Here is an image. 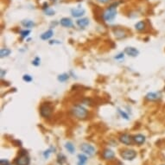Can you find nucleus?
Masks as SVG:
<instances>
[{"label":"nucleus","mask_w":165,"mask_h":165,"mask_svg":"<svg viewBox=\"0 0 165 165\" xmlns=\"http://www.w3.org/2000/svg\"><path fill=\"white\" fill-rule=\"evenodd\" d=\"M54 35V31L52 30H48L46 32H44L43 34L41 35V39L42 40H44V41H46V40H48L49 38H51L53 37Z\"/></svg>","instance_id":"dca6fc26"},{"label":"nucleus","mask_w":165,"mask_h":165,"mask_svg":"<svg viewBox=\"0 0 165 165\" xmlns=\"http://www.w3.org/2000/svg\"><path fill=\"white\" fill-rule=\"evenodd\" d=\"M68 78H69V75L68 74H62L58 76V80L61 82H65L66 80H68Z\"/></svg>","instance_id":"4be33fe9"},{"label":"nucleus","mask_w":165,"mask_h":165,"mask_svg":"<svg viewBox=\"0 0 165 165\" xmlns=\"http://www.w3.org/2000/svg\"><path fill=\"white\" fill-rule=\"evenodd\" d=\"M60 23L62 27H65V28H70V27H73L74 23L72 20L70 18H68V17H63L61 19L60 21Z\"/></svg>","instance_id":"9b49d317"},{"label":"nucleus","mask_w":165,"mask_h":165,"mask_svg":"<svg viewBox=\"0 0 165 165\" xmlns=\"http://www.w3.org/2000/svg\"><path fill=\"white\" fill-rule=\"evenodd\" d=\"M11 53V51L8 48H2L1 51H0V56L1 58H4V57H6L8 55H10Z\"/></svg>","instance_id":"412c9836"},{"label":"nucleus","mask_w":165,"mask_h":165,"mask_svg":"<svg viewBox=\"0 0 165 165\" xmlns=\"http://www.w3.org/2000/svg\"><path fill=\"white\" fill-rule=\"evenodd\" d=\"M8 165H9V164H8Z\"/></svg>","instance_id":"c9c22d12"},{"label":"nucleus","mask_w":165,"mask_h":165,"mask_svg":"<svg viewBox=\"0 0 165 165\" xmlns=\"http://www.w3.org/2000/svg\"><path fill=\"white\" fill-rule=\"evenodd\" d=\"M111 0H97V2L100 3V4H107L108 2H110Z\"/></svg>","instance_id":"2f4dec72"},{"label":"nucleus","mask_w":165,"mask_h":165,"mask_svg":"<svg viewBox=\"0 0 165 165\" xmlns=\"http://www.w3.org/2000/svg\"><path fill=\"white\" fill-rule=\"evenodd\" d=\"M145 28H146V23L144 21H140L135 24V29L138 31H144Z\"/></svg>","instance_id":"f3484780"},{"label":"nucleus","mask_w":165,"mask_h":165,"mask_svg":"<svg viewBox=\"0 0 165 165\" xmlns=\"http://www.w3.org/2000/svg\"><path fill=\"white\" fill-rule=\"evenodd\" d=\"M124 58V54L120 53L119 54H118L117 56H115V59L116 60H119V59H122Z\"/></svg>","instance_id":"7c9ffc66"},{"label":"nucleus","mask_w":165,"mask_h":165,"mask_svg":"<svg viewBox=\"0 0 165 165\" xmlns=\"http://www.w3.org/2000/svg\"><path fill=\"white\" fill-rule=\"evenodd\" d=\"M121 156L125 160H133L137 156V152L134 149H125L121 152Z\"/></svg>","instance_id":"39448f33"},{"label":"nucleus","mask_w":165,"mask_h":165,"mask_svg":"<svg viewBox=\"0 0 165 165\" xmlns=\"http://www.w3.org/2000/svg\"><path fill=\"white\" fill-rule=\"evenodd\" d=\"M30 33V30H22L20 32V35H21L22 38H26Z\"/></svg>","instance_id":"5701e85b"},{"label":"nucleus","mask_w":165,"mask_h":165,"mask_svg":"<svg viewBox=\"0 0 165 165\" xmlns=\"http://www.w3.org/2000/svg\"><path fill=\"white\" fill-rule=\"evenodd\" d=\"M16 165H29L30 164V157L27 154L26 150L23 149L20 152V156L15 161Z\"/></svg>","instance_id":"7ed1b4c3"},{"label":"nucleus","mask_w":165,"mask_h":165,"mask_svg":"<svg viewBox=\"0 0 165 165\" xmlns=\"http://www.w3.org/2000/svg\"><path fill=\"white\" fill-rule=\"evenodd\" d=\"M65 148H66V149H67L69 153H71V154L75 153V145L72 144L71 142H68V143H66V144H65Z\"/></svg>","instance_id":"6ab92c4d"},{"label":"nucleus","mask_w":165,"mask_h":165,"mask_svg":"<svg viewBox=\"0 0 165 165\" xmlns=\"http://www.w3.org/2000/svg\"><path fill=\"white\" fill-rule=\"evenodd\" d=\"M57 162H58L59 163L62 164V163L66 162V157H65V156H64L62 154L58 155V157H57Z\"/></svg>","instance_id":"b1692460"},{"label":"nucleus","mask_w":165,"mask_h":165,"mask_svg":"<svg viewBox=\"0 0 165 165\" xmlns=\"http://www.w3.org/2000/svg\"><path fill=\"white\" fill-rule=\"evenodd\" d=\"M51 151H52V149H48V150H46V151L43 153V156H44L45 158H48L49 155H50V153H51Z\"/></svg>","instance_id":"c85d7f7f"},{"label":"nucleus","mask_w":165,"mask_h":165,"mask_svg":"<svg viewBox=\"0 0 165 165\" xmlns=\"http://www.w3.org/2000/svg\"><path fill=\"white\" fill-rule=\"evenodd\" d=\"M52 112H53V108L47 104L42 105V107L40 108V113L43 118H49L52 114Z\"/></svg>","instance_id":"20e7f679"},{"label":"nucleus","mask_w":165,"mask_h":165,"mask_svg":"<svg viewBox=\"0 0 165 165\" xmlns=\"http://www.w3.org/2000/svg\"><path fill=\"white\" fill-rule=\"evenodd\" d=\"M118 4H119L118 2L112 4L103 12L102 17H103V19L105 21L111 23V22L114 20V18L117 16V7L118 5Z\"/></svg>","instance_id":"f257e3e1"},{"label":"nucleus","mask_w":165,"mask_h":165,"mask_svg":"<svg viewBox=\"0 0 165 165\" xmlns=\"http://www.w3.org/2000/svg\"><path fill=\"white\" fill-rule=\"evenodd\" d=\"M113 33H114V36L117 39H123V38L126 37V32L125 30L123 29H116L113 30Z\"/></svg>","instance_id":"9d476101"},{"label":"nucleus","mask_w":165,"mask_h":165,"mask_svg":"<svg viewBox=\"0 0 165 165\" xmlns=\"http://www.w3.org/2000/svg\"><path fill=\"white\" fill-rule=\"evenodd\" d=\"M71 112L73 116L78 119H86L88 116V111L85 107L80 106V105H75L72 107Z\"/></svg>","instance_id":"f03ea898"},{"label":"nucleus","mask_w":165,"mask_h":165,"mask_svg":"<svg viewBox=\"0 0 165 165\" xmlns=\"http://www.w3.org/2000/svg\"><path fill=\"white\" fill-rule=\"evenodd\" d=\"M21 23L24 28H28V29H31L35 26V23L31 20H23L21 22Z\"/></svg>","instance_id":"a211bd4d"},{"label":"nucleus","mask_w":165,"mask_h":165,"mask_svg":"<svg viewBox=\"0 0 165 165\" xmlns=\"http://www.w3.org/2000/svg\"><path fill=\"white\" fill-rule=\"evenodd\" d=\"M71 14L74 17H80L85 14V10L84 9H72L71 10Z\"/></svg>","instance_id":"ddd939ff"},{"label":"nucleus","mask_w":165,"mask_h":165,"mask_svg":"<svg viewBox=\"0 0 165 165\" xmlns=\"http://www.w3.org/2000/svg\"><path fill=\"white\" fill-rule=\"evenodd\" d=\"M119 141H120L122 144H126V145H130V144H132V142H133L134 140L130 135H128V134H123V135H121V136L119 137Z\"/></svg>","instance_id":"6e6552de"},{"label":"nucleus","mask_w":165,"mask_h":165,"mask_svg":"<svg viewBox=\"0 0 165 165\" xmlns=\"http://www.w3.org/2000/svg\"><path fill=\"white\" fill-rule=\"evenodd\" d=\"M44 12H45V14L48 15V16H53V15H54V11L51 10V9H49V8L45 9V10H44Z\"/></svg>","instance_id":"393cba45"},{"label":"nucleus","mask_w":165,"mask_h":165,"mask_svg":"<svg viewBox=\"0 0 165 165\" xmlns=\"http://www.w3.org/2000/svg\"><path fill=\"white\" fill-rule=\"evenodd\" d=\"M0 163H1V165H8L9 162L5 159H1L0 160Z\"/></svg>","instance_id":"c756f323"},{"label":"nucleus","mask_w":165,"mask_h":165,"mask_svg":"<svg viewBox=\"0 0 165 165\" xmlns=\"http://www.w3.org/2000/svg\"><path fill=\"white\" fill-rule=\"evenodd\" d=\"M125 53L126 54L129 56H132V57H136L139 54V51L136 48L133 47H127L125 49Z\"/></svg>","instance_id":"1a4fd4ad"},{"label":"nucleus","mask_w":165,"mask_h":165,"mask_svg":"<svg viewBox=\"0 0 165 165\" xmlns=\"http://www.w3.org/2000/svg\"><path fill=\"white\" fill-rule=\"evenodd\" d=\"M161 98H162V93L160 92H155V93L151 92L145 96V99L149 101H157Z\"/></svg>","instance_id":"0eeeda50"},{"label":"nucleus","mask_w":165,"mask_h":165,"mask_svg":"<svg viewBox=\"0 0 165 165\" xmlns=\"http://www.w3.org/2000/svg\"><path fill=\"white\" fill-rule=\"evenodd\" d=\"M118 113L121 115V117H123L125 119H126V120H128L129 119V117H128V115L125 113V112H124V111H122V110H120V109H118Z\"/></svg>","instance_id":"cd10ccee"},{"label":"nucleus","mask_w":165,"mask_h":165,"mask_svg":"<svg viewBox=\"0 0 165 165\" xmlns=\"http://www.w3.org/2000/svg\"><path fill=\"white\" fill-rule=\"evenodd\" d=\"M80 149L81 151H83L85 154L88 156H93L95 153V148L89 144H82L80 145Z\"/></svg>","instance_id":"423d86ee"},{"label":"nucleus","mask_w":165,"mask_h":165,"mask_svg":"<svg viewBox=\"0 0 165 165\" xmlns=\"http://www.w3.org/2000/svg\"><path fill=\"white\" fill-rule=\"evenodd\" d=\"M5 72L3 69L1 70V77H2V78L4 77V75H5Z\"/></svg>","instance_id":"473e14b6"},{"label":"nucleus","mask_w":165,"mask_h":165,"mask_svg":"<svg viewBox=\"0 0 165 165\" xmlns=\"http://www.w3.org/2000/svg\"><path fill=\"white\" fill-rule=\"evenodd\" d=\"M76 24L80 28H85L89 24V19L88 18H81L76 21Z\"/></svg>","instance_id":"2eb2a0df"},{"label":"nucleus","mask_w":165,"mask_h":165,"mask_svg":"<svg viewBox=\"0 0 165 165\" xmlns=\"http://www.w3.org/2000/svg\"><path fill=\"white\" fill-rule=\"evenodd\" d=\"M114 156H115V154H114V152L112 151V149H106L103 151V157H104V159L111 160Z\"/></svg>","instance_id":"f8f14e48"},{"label":"nucleus","mask_w":165,"mask_h":165,"mask_svg":"<svg viewBox=\"0 0 165 165\" xmlns=\"http://www.w3.org/2000/svg\"><path fill=\"white\" fill-rule=\"evenodd\" d=\"M23 80H24V81H26V82H31L32 77L29 75H24L23 76Z\"/></svg>","instance_id":"bb28decb"},{"label":"nucleus","mask_w":165,"mask_h":165,"mask_svg":"<svg viewBox=\"0 0 165 165\" xmlns=\"http://www.w3.org/2000/svg\"><path fill=\"white\" fill-rule=\"evenodd\" d=\"M78 158H79V163L78 165H85V163L87 162V157L84 155H78Z\"/></svg>","instance_id":"aec40b11"},{"label":"nucleus","mask_w":165,"mask_h":165,"mask_svg":"<svg viewBox=\"0 0 165 165\" xmlns=\"http://www.w3.org/2000/svg\"><path fill=\"white\" fill-rule=\"evenodd\" d=\"M133 140L136 144H139V145H141V144H143L145 142V137H144V135H142V134H138V135L134 136Z\"/></svg>","instance_id":"4468645a"},{"label":"nucleus","mask_w":165,"mask_h":165,"mask_svg":"<svg viewBox=\"0 0 165 165\" xmlns=\"http://www.w3.org/2000/svg\"><path fill=\"white\" fill-rule=\"evenodd\" d=\"M40 63H41V60H40V58H39V57H36V58L32 61V64H33L34 66H36V67L39 66V65H40Z\"/></svg>","instance_id":"a878e982"},{"label":"nucleus","mask_w":165,"mask_h":165,"mask_svg":"<svg viewBox=\"0 0 165 165\" xmlns=\"http://www.w3.org/2000/svg\"><path fill=\"white\" fill-rule=\"evenodd\" d=\"M163 165H165V164H163Z\"/></svg>","instance_id":"f704fd0d"},{"label":"nucleus","mask_w":165,"mask_h":165,"mask_svg":"<svg viewBox=\"0 0 165 165\" xmlns=\"http://www.w3.org/2000/svg\"><path fill=\"white\" fill-rule=\"evenodd\" d=\"M164 91H165V87H164Z\"/></svg>","instance_id":"72a5a7b5"}]
</instances>
